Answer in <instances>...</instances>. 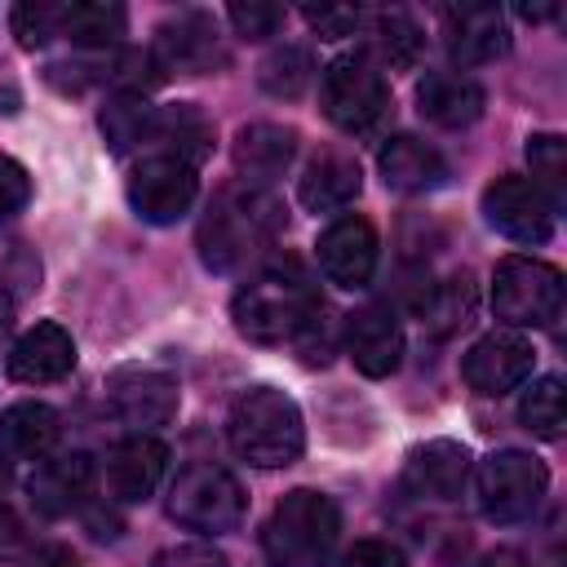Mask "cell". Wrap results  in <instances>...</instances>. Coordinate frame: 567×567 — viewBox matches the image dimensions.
I'll return each instance as SVG.
<instances>
[{"label": "cell", "instance_id": "484cf974", "mask_svg": "<svg viewBox=\"0 0 567 567\" xmlns=\"http://www.w3.org/2000/svg\"><path fill=\"white\" fill-rule=\"evenodd\" d=\"M474 301H478V297H474V279L461 270V275H447V279L425 284V288L412 297V310H416V319H421L434 337H452L456 328L470 323Z\"/></svg>", "mask_w": 567, "mask_h": 567}, {"label": "cell", "instance_id": "ac0fdd59", "mask_svg": "<svg viewBox=\"0 0 567 567\" xmlns=\"http://www.w3.org/2000/svg\"><path fill=\"white\" fill-rule=\"evenodd\" d=\"M71 368H75V341H71V332L62 323H35L4 354V372L13 381H22V385L62 381Z\"/></svg>", "mask_w": 567, "mask_h": 567}, {"label": "cell", "instance_id": "277c9868", "mask_svg": "<svg viewBox=\"0 0 567 567\" xmlns=\"http://www.w3.org/2000/svg\"><path fill=\"white\" fill-rule=\"evenodd\" d=\"M341 540V509L315 487H292L261 527L270 567H328Z\"/></svg>", "mask_w": 567, "mask_h": 567}, {"label": "cell", "instance_id": "7bdbcfd3", "mask_svg": "<svg viewBox=\"0 0 567 567\" xmlns=\"http://www.w3.org/2000/svg\"><path fill=\"white\" fill-rule=\"evenodd\" d=\"M518 13H523V18H527V22H540V18H554V13H558V9H554V4H523V9H518Z\"/></svg>", "mask_w": 567, "mask_h": 567}, {"label": "cell", "instance_id": "f1b7e54d", "mask_svg": "<svg viewBox=\"0 0 567 567\" xmlns=\"http://www.w3.org/2000/svg\"><path fill=\"white\" fill-rule=\"evenodd\" d=\"M155 142H164L168 155H177V159H186L195 168L213 151V124L195 102L155 106Z\"/></svg>", "mask_w": 567, "mask_h": 567}, {"label": "cell", "instance_id": "4316f807", "mask_svg": "<svg viewBox=\"0 0 567 567\" xmlns=\"http://www.w3.org/2000/svg\"><path fill=\"white\" fill-rule=\"evenodd\" d=\"M124 31H128L124 4H111V0H75V4H62L58 35H66L80 49H111V44H120Z\"/></svg>", "mask_w": 567, "mask_h": 567}, {"label": "cell", "instance_id": "ba28073f", "mask_svg": "<svg viewBox=\"0 0 567 567\" xmlns=\"http://www.w3.org/2000/svg\"><path fill=\"white\" fill-rule=\"evenodd\" d=\"M549 492V470L532 456V452H518V447H501L492 456L478 461V474H474V496H478V509L487 523H523L536 514V505L545 501Z\"/></svg>", "mask_w": 567, "mask_h": 567}, {"label": "cell", "instance_id": "ee69618b", "mask_svg": "<svg viewBox=\"0 0 567 567\" xmlns=\"http://www.w3.org/2000/svg\"><path fill=\"white\" fill-rule=\"evenodd\" d=\"M4 487H9V452L0 447V492H4Z\"/></svg>", "mask_w": 567, "mask_h": 567}, {"label": "cell", "instance_id": "603a6c76", "mask_svg": "<svg viewBox=\"0 0 567 567\" xmlns=\"http://www.w3.org/2000/svg\"><path fill=\"white\" fill-rule=\"evenodd\" d=\"M483 106H487L483 84L461 71H430L416 84V111L439 128H465L483 115Z\"/></svg>", "mask_w": 567, "mask_h": 567}, {"label": "cell", "instance_id": "8d00e7d4", "mask_svg": "<svg viewBox=\"0 0 567 567\" xmlns=\"http://www.w3.org/2000/svg\"><path fill=\"white\" fill-rule=\"evenodd\" d=\"M31 199V177L13 155H0V221H9L13 213H22Z\"/></svg>", "mask_w": 567, "mask_h": 567}, {"label": "cell", "instance_id": "d6a6232c", "mask_svg": "<svg viewBox=\"0 0 567 567\" xmlns=\"http://www.w3.org/2000/svg\"><path fill=\"white\" fill-rule=\"evenodd\" d=\"M257 80L270 97H301L306 84L315 80V58L310 49L301 44H279L261 66H257Z\"/></svg>", "mask_w": 567, "mask_h": 567}, {"label": "cell", "instance_id": "9a60e30c", "mask_svg": "<svg viewBox=\"0 0 567 567\" xmlns=\"http://www.w3.org/2000/svg\"><path fill=\"white\" fill-rule=\"evenodd\" d=\"M443 44L456 66L496 62L509 49L505 13L496 4H452V9H443Z\"/></svg>", "mask_w": 567, "mask_h": 567}, {"label": "cell", "instance_id": "d4e9b609", "mask_svg": "<svg viewBox=\"0 0 567 567\" xmlns=\"http://www.w3.org/2000/svg\"><path fill=\"white\" fill-rule=\"evenodd\" d=\"M58 439H62V416L49 403L22 399L0 412V443H4V452L22 456V461H44Z\"/></svg>", "mask_w": 567, "mask_h": 567}, {"label": "cell", "instance_id": "3957f363", "mask_svg": "<svg viewBox=\"0 0 567 567\" xmlns=\"http://www.w3.org/2000/svg\"><path fill=\"white\" fill-rule=\"evenodd\" d=\"M226 439L230 452L257 470H279L292 465L306 447V421L301 408L275 390V385H252L230 403L226 416Z\"/></svg>", "mask_w": 567, "mask_h": 567}, {"label": "cell", "instance_id": "f35d334b", "mask_svg": "<svg viewBox=\"0 0 567 567\" xmlns=\"http://www.w3.org/2000/svg\"><path fill=\"white\" fill-rule=\"evenodd\" d=\"M151 567H226V558L208 545H173V549H159Z\"/></svg>", "mask_w": 567, "mask_h": 567}, {"label": "cell", "instance_id": "60d3db41", "mask_svg": "<svg viewBox=\"0 0 567 567\" xmlns=\"http://www.w3.org/2000/svg\"><path fill=\"white\" fill-rule=\"evenodd\" d=\"M478 567H532V563H527L518 549H492V554H487Z\"/></svg>", "mask_w": 567, "mask_h": 567}, {"label": "cell", "instance_id": "1f68e13d", "mask_svg": "<svg viewBox=\"0 0 567 567\" xmlns=\"http://www.w3.org/2000/svg\"><path fill=\"white\" fill-rule=\"evenodd\" d=\"M527 164H532V186L545 195V204L563 208V199H567V142L558 133L527 137Z\"/></svg>", "mask_w": 567, "mask_h": 567}, {"label": "cell", "instance_id": "30bf717a", "mask_svg": "<svg viewBox=\"0 0 567 567\" xmlns=\"http://www.w3.org/2000/svg\"><path fill=\"white\" fill-rule=\"evenodd\" d=\"M483 217L492 230H501L505 239L527 244V248H536L554 235V208L527 177H514V173L496 177L483 190Z\"/></svg>", "mask_w": 567, "mask_h": 567}, {"label": "cell", "instance_id": "74e56055", "mask_svg": "<svg viewBox=\"0 0 567 567\" xmlns=\"http://www.w3.org/2000/svg\"><path fill=\"white\" fill-rule=\"evenodd\" d=\"M341 567H408L403 549L390 540H354L341 558Z\"/></svg>", "mask_w": 567, "mask_h": 567}, {"label": "cell", "instance_id": "d6986e66", "mask_svg": "<svg viewBox=\"0 0 567 567\" xmlns=\"http://www.w3.org/2000/svg\"><path fill=\"white\" fill-rule=\"evenodd\" d=\"M297 128L288 124H270V120H257V124H244L235 133V168L248 186H270L275 177L288 173V164L297 159Z\"/></svg>", "mask_w": 567, "mask_h": 567}, {"label": "cell", "instance_id": "2e32d148", "mask_svg": "<svg viewBox=\"0 0 567 567\" xmlns=\"http://www.w3.org/2000/svg\"><path fill=\"white\" fill-rule=\"evenodd\" d=\"M346 350L363 377H390L403 359V323L385 301L359 306L346 319Z\"/></svg>", "mask_w": 567, "mask_h": 567}, {"label": "cell", "instance_id": "e575fe53", "mask_svg": "<svg viewBox=\"0 0 567 567\" xmlns=\"http://www.w3.org/2000/svg\"><path fill=\"white\" fill-rule=\"evenodd\" d=\"M226 18H230V27H235V35H244V40H266V35H275L279 27H284V9L279 4H266V0H248V4H230L226 9Z\"/></svg>", "mask_w": 567, "mask_h": 567}, {"label": "cell", "instance_id": "f546056e", "mask_svg": "<svg viewBox=\"0 0 567 567\" xmlns=\"http://www.w3.org/2000/svg\"><path fill=\"white\" fill-rule=\"evenodd\" d=\"M518 421L536 439H563V430H567V390H563V381L558 377L532 381L518 399Z\"/></svg>", "mask_w": 567, "mask_h": 567}, {"label": "cell", "instance_id": "5bb4252c", "mask_svg": "<svg viewBox=\"0 0 567 567\" xmlns=\"http://www.w3.org/2000/svg\"><path fill=\"white\" fill-rule=\"evenodd\" d=\"M151 58L155 66L168 75H199L208 71L213 62H221V40H217V18L199 13V9H186L177 18H168L159 31H155V44H151Z\"/></svg>", "mask_w": 567, "mask_h": 567}, {"label": "cell", "instance_id": "ab89813d", "mask_svg": "<svg viewBox=\"0 0 567 567\" xmlns=\"http://www.w3.org/2000/svg\"><path fill=\"white\" fill-rule=\"evenodd\" d=\"M31 567H75V558H71V549H62V545H44V549H35Z\"/></svg>", "mask_w": 567, "mask_h": 567}, {"label": "cell", "instance_id": "ffe728a7", "mask_svg": "<svg viewBox=\"0 0 567 567\" xmlns=\"http://www.w3.org/2000/svg\"><path fill=\"white\" fill-rule=\"evenodd\" d=\"M89 483H93V461L84 452H58L31 470L27 496L44 518H62L89 496Z\"/></svg>", "mask_w": 567, "mask_h": 567}, {"label": "cell", "instance_id": "44dd1931", "mask_svg": "<svg viewBox=\"0 0 567 567\" xmlns=\"http://www.w3.org/2000/svg\"><path fill=\"white\" fill-rule=\"evenodd\" d=\"M377 168H381V182L399 195H425V190H439L447 182V159L412 133L390 137L377 155Z\"/></svg>", "mask_w": 567, "mask_h": 567}, {"label": "cell", "instance_id": "d590c367", "mask_svg": "<svg viewBox=\"0 0 567 567\" xmlns=\"http://www.w3.org/2000/svg\"><path fill=\"white\" fill-rule=\"evenodd\" d=\"M301 18L310 22V31H319V40H341L354 35L363 27V9H341V4H306Z\"/></svg>", "mask_w": 567, "mask_h": 567}, {"label": "cell", "instance_id": "e0dca14e", "mask_svg": "<svg viewBox=\"0 0 567 567\" xmlns=\"http://www.w3.org/2000/svg\"><path fill=\"white\" fill-rule=\"evenodd\" d=\"M470 478V452L456 439L416 443L403 461V487L416 501H456Z\"/></svg>", "mask_w": 567, "mask_h": 567}, {"label": "cell", "instance_id": "836d02e7", "mask_svg": "<svg viewBox=\"0 0 567 567\" xmlns=\"http://www.w3.org/2000/svg\"><path fill=\"white\" fill-rule=\"evenodd\" d=\"M9 27H13V35H18L22 49H44L58 35V27H62V4H44V0L13 4Z\"/></svg>", "mask_w": 567, "mask_h": 567}, {"label": "cell", "instance_id": "8fae6325", "mask_svg": "<svg viewBox=\"0 0 567 567\" xmlns=\"http://www.w3.org/2000/svg\"><path fill=\"white\" fill-rule=\"evenodd\" d=\"M319 270L337 284V288H368L372 275H377V257H381V244H377V230L368 217L359 213H341L323 226L319 235Z\"/></svg>", "mask_w": 567, "mask_h": 567}, {"label": "cell", "instance_id": "9c48e42d", "mask_svg": "<svg viewBox=\"0 0 567 567\" xmlns=\"http://www.w3.org/2000/svg\"><path fill=\"white\" fill-rule=\"evenodd\" d=\"M195 195H199L195 168H190L186 159L168 155V151L137 159L133 173H128V204H133V213H137L142 221H151V226H173V221H182V217L190 213Z\"/></svg>", "mask_w": 567, "mask_h": 567}, {"label": "cell", "instance_id": "6da1fadb", "mask_svg": "<svg viewBox=\"0 0 567 567\" xmlns=\"http://www.w3.org/2000/svg\"><path fill=\"white\" fill-rule=\"evenodd\" d=\"M323 310L319 284L310 279L306 261L284 252L270 257L257 275L244 279V288L230 301V319L239 328V337L257 341V346H279V341H297Z\"/></svg>", "mask_w": 567, "mask_h": 567}, {"label": "cell", "instance_id": "cb8c5ba5", "mask_svg": "<svg viewBox=\"0 0 567 567\" xmlns=\"http://www.w3.org/2000/svg\"><path fill=\"white\" fill-rule=\"evenodd\" d=\"M359 190H363V177L354 155L346 151H319L297 177V199L306 213H341L350 199H359Z\"/></svg>", "mask_w": 567, "mask_h": 567}, {"label": "cell", "instance_id": "7a4b0ae2", "mask_svg": "<svg viewBox=\"0 0 567 567\" xmlns=\"http://www.w3.org/2000/svg\"><path fill=\"white\" fill-rule=\"evenodd\" d=\"M279 230H284V204L270 195V186H248V182L221 186L199 217V235H195L199 261L217 275H230L257 252H266Z\"/></svg>", "mask_w": 567, "mask_h": 567}, {"label": "cell", "instance_id": "7c38bea8", "mask_svg": "<svg viewBox=\"0 0 567 567\" xmlns=\"http://www.w3.org/2000/svg\"><path fill=\"white\" fill-rule=\"evenodd\" d=\"M532 368H536V350L518 332H487L461 359L465 385L474 394H487V399H501V394L518 390L532 377Z\"/></svg>", "mask_w": 567, "mask_h": 567}, {"label": "cell", "instance_id": "52a82bcc", "mask_svg": "<svg viewBox=\"0 0 567 567\" xmlns=\"http://www.w3.org/2000/svg\"><path fill=\"white\" fill-rule=\"evenodd\" d=\"M319 97H323V115H328L341 133H368V128H377L381 115H385V106H390L385 75H381V66L372 62V53H363V49L337 53V58L323 66Z\"/></svg>", "mask_w": 567, "mask_h": 567}, {"label": "cell", "instance_id": "b9f144b4", "mask_svg": "<svg viewBox=\"0 0 567 567\" xmlns=\"http://www.w3.org/2000/svg\"><path fill=\"white\" fill-rule=\"evenodd\" d=\"M9 328H13V301H9V292H4V284H0V346H4Z\"/></svg>", "mask_w": 567, "mask_h": 567}, {"label": "cell", "instance_id": "7402d4cb", "mask_svg": "<svg viewBox=\"0 0 567 567\" xmlns=\"http://www.w3.org/2000/svg\"><path fill=\"white\" fill-rule=\"evenodd\" d=\"M168 470V447L151 434H128L106 456V483L115 501H146Z\"/></svg>", "mask_w": 567, "mask_h": 567}, {"label": "cell", "instance_id": "5b68a950", "mask_svg": "<svg viewBox=\"0 0 567 567\" xmlns=\"http://www.w3.org/2000/svg\"><path fill=\"white\" fill-rule=\"evenodd\" d=\"M563 297H567V284H563L558 266L518 257V252L496 261L492 310L501 323H509V332L514 328H549L563 315Z\"/></svg>", "mask_w": 567, "mask_h": 567}, {"label": "cell", "instance_id": "83f0119b", "mask_svg": "<svg viewBox=\"0 0 567 567\" xmlns=\"http://www.w3.org/2000/svg\"><path fill=\"white\" fill-rule=\"evenodd\" d=\"M97 128L106 137V146L115 155H128L133 146L151 142L155 137V106L142 97V93H128V89H115L97 115Z\"/></svg>", "mask_w": 567, "mask_h": 567}, {"label": "cell", "instance_id": "4fadbf2b", "mask_svg": "<svg viewBox=\"0 0 567 567\" xmlns=\"http://www.w3.org/2000/svg\"><path fill=\"white\" fill-rule=\"evenodd\" d=\"M106 394H111V408L124 425H133V434H146V430H159L177 416V381L159 368H120L111 372L106 381Z\"/></svg>", "mask_w": 567, "mask_h": 567}, {"label": "cell", "instance_id": "8992f818", "mask_svg": "<svg viewBox=\"0 0 567 567\" xmlns=\"http://www.w3.org/2000/svg\"><path fill=\"white\" fill-rule=\"evenodd\" d=\"M168 514L199 532V536H221V532H235L248 514V496H244V483L213 465V461H199V465H186L173 487H168Z\"/></svg>", "mask_w": 567, "mask_h": 567}, {"label": "cell", "instance_id": "4dcf8cb0", "mask_svg": "<svg viewBox=\"0 0 567 567\" xmlns=\"http://www.w3.org/2000/svg\"><path fill=\"white\" fill-rule=\"evenodd\" d=\"M372 44L390 66H416L425 35L408 9H381V13H372Z\"/></svg>", "mask_w": 567, "mask_h": 567}]
</instances>
